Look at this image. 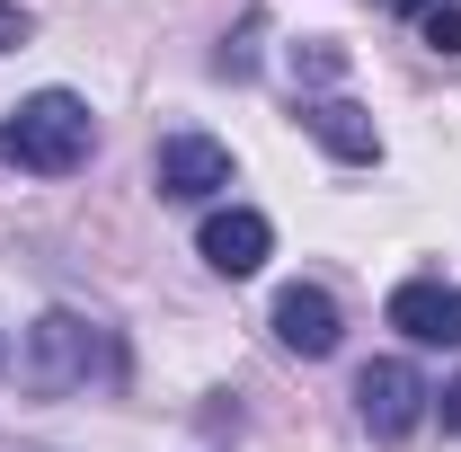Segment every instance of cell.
Masks as SVG:
<instances>
[{
	"mask_svg": "<svg viewBox=\"0 0 461 452\" xmlns=\"http://www.w3.org/2000/svg\"><path fill=\"white\" fill-rule=\"evenodd\" d=\"M435 408H444V435H461V382H453L444 399H435Z\"/></svg>",
	"mask_w": 461,
	"mask_h": 452,
	"instance_id": "cell-12",
	"label": "cell"
},
{
	"mask_svg": "<svg viewBox=\"0 0 461 452\" xmlns=\"http://www.w3.org/2000/svg\"><path fill=\"white\" fill-rule=\"evenodd\" d=\"M18 36H27V9H18V0H0V54H9Z\"/></svg>",
	"mask_w": 461,
	"mask_h": 452,
	"instance_id": "cell-11",
	"label": "cell"
},
{
	"mask_svg": "<svg viewBox=\"0 0 461 452\" xmlns=\"http://www.w3.org/2000/svg\"><path fill=\"white\" fill-rule=\"evenodd\" d=\"M151 186H160L169 204H204V195L230 186V151L213 133H169V142L151 151Z\"/></svg>",
	"mask_w": 461,
	"mask_h": 452,
	"instance_id": "cell-4",
	"label": "cell"
},
{
	"mask_svg": "<svg viewBox=\"0 0 461 452\" xmlns=\"http://www.w3.org/2000/svg\"><path fill=\"white\" fill-rule=\"evenodd\" d=\"M302 124H311V142L346 160V169H364V160H382V124L355 107V98H302Z\"/></svg>",
	"mask_w": 461,
	"mask_h": 452,
	"instance_id": "cell-7",
	"label": "cell"
},
{
	"mask_svg": "<svg viewBox=\"0 0 461 452\" xmlns=\"http://www.w3.org/2000/svg\"><path fill=\"white\" fill-rule=\"evenodd\" d=\"M426 54H444V62L461 54V0H435L426 9Z\"/></svg>",
	"mask_w": 461,
	"mask_h": 452,
	"instance_id": "cell-9",
	"label": "cell"
},
{
	"mask_svg": "<svg viewBox=\"0 0 461 452\" xmlns=\"http://www.w3.org/2000/svg\"><path fill=\"white\" fill-rule=\"evenodd\" d=\"M276 338L293 346V355H338V302L320 293V284H285L276 293Z\"/></svg>",
	"mask_w": 461,
	"mask_h": 452,
	"instance_id": "cell-8",
	"label": "cell"
},
{
	"mask_svg": "<svg viewBox=\"0 0 461 452\" xmlns=\"http://www.w3.org/2000/svg\"><path fill=\"white\" fill-rule=\"evenodd\" d=\"M426 399H435V391L417 382V364H391V355H382V364H364V373H355V417H364L382 444H400L408 426L426 417Z\"/></svg>",
	"mask_w": 461,
	"mask_h": 452,
	"instance_id": "cell-3",
	"label": "cell"
},
{
	"mask_svg": "<svg viewBox=\"0 0 461 452\" xmlns=\"http://www.w3.org/2000/svg\"><path fill=\"white\" fill-rule=\"evenodd\" d=\"M18 373H27L36 391H80L89 373H115V346H107L98 320H80V311H45V320L27 329Z\"/></svg>",
	"mask_w": 461,
	"mask_h": 452,
	"instance_id": "cell-2",
	"label": "cell"
},
{
	"mask_svg": "<svg viewBox=\"0 0 461 452\" xmlns=\"http://www.w3.org/2000/svg\"><path fill=\"white\" fill-rule=\"evenodd\" d=\"M391 329L408 346H461V284H435V276L400 284L391 293Z\"/></svg>",
	"mask_w": 461,
	"mask_h": 452,
	"instance_id": "cell-6",
	"label": "cell"
},
{
	"mask_svg": "<svg viewBox=\"0 0 461 452\" xmlns=\"http://www.w3.org/2000/svg\"><path fill=\"white\" fill-rule=\"evenodd\" d=\"M195 249H204V267L213 276H258L267 267V249H276V222L267 213H249V204H222V213H204V231H195Z\"/></svg>",
	"mask_w": 461,
	"mask_h": 452,
	"instance_id": "cell-5",
	"label": "cell"
},
{
	"mask_svg": "<svg viewBox=\"0 0 461 452\" xmlns=\"http://www.w3.org/2000/svg\"><path fill=\"white\" fill-rule=\"evenodd\" d=\"M293 71H302V80H338V71H346V54H338V36H311V45H302V54H293Z\"/></svg>",
	"mask_w": 461,
	"mask_h": 452,
	"instance_id": "cell-10",
	"label": "cell"
},
{
	"mask_svg": "<svg viewBox=\"0 0 461 452\" xmlns=\"http://www.w3.org/2000/svg\"><path fill=\"white\" fill-rule=\"evenodd\" d=\"M89 151H98V115L71 89H36V98H18L0 115V169L71 177V169H89Z\"/></svg>",
	"mask_w": 461,
	"mask_h": 452,
	"instance_id": "cell-1",
	"label": "cell"
},
{
	"mask_svg": "<svg viewBox=\"0 0 461 452\" xmlns=\"http://www.w3.org/2000/svg\"><path fill=\"white\" fill-rule=\"evenodd\" d=\"M391 9H417V18H426V9H435V0H391Z\"/></svg>",
	"mask_w": 461,
	"mask_h": 452,
	"instance_id": "cell-13",
	"label": "cell"
}]
</instances>
